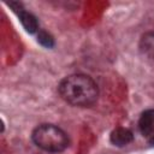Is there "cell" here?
Instances as JSON below:
<instances>
[{"instance_id": "cell-8", "label": "cell", "mask_w": 154, "mask_h": 154, "mask_svg": "<svg viewBox=\"0 0 154 154\" xmlns=\"http://www.w3.org/2000/svg\"><path fill=\"white\" fill-rule=\"evenodd\" d=\"M149 144H152V146H154V136H153V137H152V138L149 140Z\"/></svg>"}, {"instance_id": "cell-5", "label": "cell", "mask_w": 154, "mask_h": 154, "mask_svg": "<svg viewBox=\"0 0 154 154\" xmlns=\"http://www.w3.org/2000/svg\"><path fill=\"white\" fill-rule=\"evenodd\" d=\"M18 17H19V20L23 25V28L29 32V34H34L37 31V28H38V24H37V19L34 14L26 12L25 10H22L19 11L18 13Z\"/></svg>"}, {"instance_id": "cell-6", "label": "cell", "mask_w": 154, "mask_h": 154, "mask_svg": "<svg viewBox=\"0 0 154 154\" xmlns=\"http://www.w3.org/2000/svg\"><path fill=\"white\" fill-rule=\"evenodd\" d=\"M153 125H154V108L144 111L138 120V128L143 135H148L152 131Z\"/></svg>"}, {"instance_id": "cell-2", "label": "cell", "mask_w": 154, "mask_h": 154, "mask_svg": "<svg viewBox=\"0 0 154 154\" xmlns=\"http://www.w3.org/2000/svg\"><path fill=\"white\" fill-rule=\"evenodd\" d=\"M31 138L34 143L47 152L58 153L63 152L69 146L67 135L53 124H41L32 131Z\"/></svg>"}, {"instance_id": "cell-7", "label": "cell", "mask_w": 154, "mask_h": 154, "mask_svg": "<svg viewBox=\"0 0 154 154\" xmlns=\"http://www.w3.org/2000/svg\"><path fill=\"white\" fill-rule=\"evenodd\" d=\"M37 41L40 42V45H42L46 48H52L54 46V38L51 34H48L45 30H40L38 35H37Z\"/></svg>"}, {"instance_id": "cell-4", "label": "cell", "mask_w": 154, "mask_h": 154, "mask_svg": "<svg viewBox=\"0 0 154 154\" xmlns=\"http://www.w3.org/2000/svg\"><path fill=\"white\" fill-rule=\"evenodd\" d=\"M140 51L149 59H154V30L142 35L140 40Z\"/></svg>"}, {"instance_id": "cell-1", "label": "cell", "mask_w": 154, "mask_h": 154, "mask_svg": "<svg viewBox=\"0 0 154 154\" xmlns=\"http://www.w3.org/2000/svg\"><path fill=\"white\" fill-rule=\"evenodd\" d=\"M60 96L70 105L78 107H90L99 96L96 83L87 75L75 73L65 77L59 87Z\"/></svg>"}, {"instance_id": "cell-3", "label": "cell", "mask_w": 154, "mask_h": 154, "mask_svg": "<svg viewBox=\"0 0 154 154\" xmlns=\"http://www.w3.org/2000/svg\"><path fill=\"white\" fill-rule=\"evenodd\" d=\"M112 144L117 146V147H124L128 143L132 142L134 140V135L129 129L125 128H117L111 132V137H109Z\"/></svg>"}]
</instances>
